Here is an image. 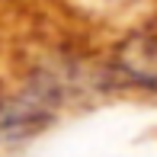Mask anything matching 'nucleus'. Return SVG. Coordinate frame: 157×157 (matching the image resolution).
Wrapping results in <instances>:
<instances>
[{"label":"nucleus","mask_w":157,"mask_h":157,"mask_svg":"<svg viewBox=\"0 0 157 157\" xmlns=\"http://www.w3.org/2000/svg\"><path fill=\"white\" fill-rule=\"evenodd\" d=\"M52 119V106L39 93H19L0 99V141H19L35 135Z\"/></svg>","instance_id":"f257e3e1"}]
</instances>
